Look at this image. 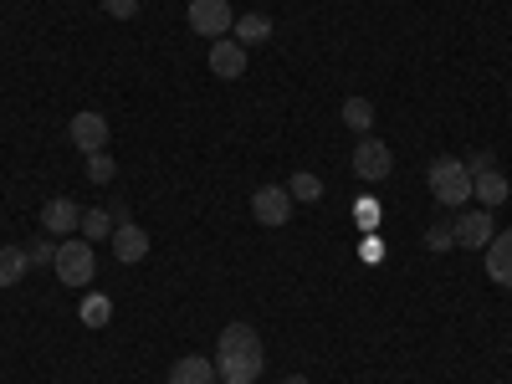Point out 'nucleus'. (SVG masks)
I'll use <instances>...</instances> for the list:
<instances>
[{
    "label": "nucleus",
    "instance_id": "obj_1",
    "mask_svg": "<svg viewBox=\"0 0 512 384\" xmlns=\"http://www.w3.org/2000/svg\"><path fill=\"white\" fill-rule=\"evenodd\" d=\"M262 369H267V354H262L256 328L251 323H226L221 328V344H216V374L226 384H251Z\"/></svg>",
    "mask_w": 512,
    "mask_h": 384
},
{
    "label": "nucleus",
    "instance_id": "obj_2",
    "mask_svg": "<svg viewBox=\"0 0 512 384\" xmlns=\"http://www.w3.org/2000/svg\"><path fill=\"white\" fill-rule=\"evenodd\" d=\"M52 267H57V277H62L67 287H93V277H98V256H93V241H62Z\"/></svg>",
    "mask_w": 512,
    "mask_h": 384
},
{
    "label": "nucleus",
    "instance_id": "obj_3",
    "mask_svg": "<svg viewBox=\"0 0 512 384\" xmlns=\"http://www.w3.org/2000/svg\"><path fill=\"white\" fill-rule=\"evenodd\" d=\"M431 195H436L441 205L472 200V175H466L461 159H436V164H431Z\"/></svg>",
    "mask_w": 512,
    "mask_h": 384
},
{
    "label": "nucleus",
    "instance_id": "obj_4",
    "mask_svg": "<svg viewBox=\"0 0 512 384\" xmlns=\"http://www.w3.org/2000/svg\"><path fill=\"white\" fill-rule=\"evenodd\" d=\"M231 26H236V16H231L226 0H190V31H200V36H210V41H221Z\"/></svg>",
    "mask_w": 512,
    "mask_h": 384
},
{
    "label": "nucleus",
    "instance_id": "obj_5",
    "mask_svg": "<svg viewBox=\"0 0 512 384\" xmlns=\"http://www.w3.org/2000/svg\"><path fill=\"white\" fill-rule=\"evenodd\" d=\"M390 169H395V154H390V144H384V139H359V149H354V175L359 180H384V175H390Z\"/></svg>",
    "mask_w": 512,
    "mask_h": 384
},
{
    "label": "nucleus",
    "instance_id": "obj_6",
    "mask_svg": "<svg viewBox=\"0 0 512 384\" xmlns=\"http://www.w3.org/2000/svg\"><path fill=\"white\" fill-rule=\"evenodd\" d=\"M72 144L82 149V154H98V149H108V118L98 113V108H82V113H72Z\"/></svg>",
    "mask_w": 512,
    "mask_h": 384
},
{
    "label": "nucleus",
    "instance_id": "obj_7",
    "mask_svg": "<svg viewBox=\"0 0 512 384\" xmlns=\"http://www.w3.org/2000/svg\"><path fill=\"white\" fill-rule=\"evenodd\" d=\"M251 216L262 221V226H287V216H292V195L282 190V185H262L251 195Z\"/></svg>",
    "mask_w": 512,
    "mask_h": 384
},
{
    "label": "nucleus",
    "instance_id": "obj_8",
    "mask_svg": "<svg viewBox=\"0 0 512 384\" xmlns=\"http://www.w3.org/2000/svg\"><path fill=\"white\" fill-rule=\"evenodd\" d=\"M210 72H216V77H226V82H236V77L246 72V47H241L236 36L210 41Z\"/></svg>",
    "mask_w": 512,
    "mask_h": 384
},
{
    "label": "nucleus",
    "instance_id": "obj_9",
    "mask_svg": "<svg viewBox=\"0 0 512 384\" xmlns=\"http://www.w3.org/2000/svg\"><path fill=\"white\" fill-rule=\"evenodd\" d=\"M113 256H118L123 267L144 262V256H149V231L134 226V221H118V231H113Z\"/></svg>",
    "mask_w": 512,
    "mask_h": 384
},
{
    "label": "nucleus",
    "instance_id": "obj_10",
    "mask_svg": "<svg viewBox=\"0 0 512 384\" xmlns=\"http://www.w3.org/2000/svg\"><path fill=\"white\" fill-rule=\"evenodd\" d=\"M451 231H456V246H472V251H487V241L497 236V226H492L487 210H466Z\"/></svg>",
    "mask_w": 512,
    "mask_h": 384
},
{
    "label": "nucleus",
    "instance_id": "obj_11",
    "mask_svg": "<svg viewBox=\"0 0 512 384\" xmlns=\"http://www.w3.org/2000/svg\"><path fill=\"white\" fill-rule=\"evenodd\" d=\"M41 226H47V236H72V231L82 226V210H77L67 195H57V200L41 205Z\"/></svg>",
    "mask_w": 512,
    "mask_h": 384
},
{
    "label": "nucleus",
    "instance_id": "obj_12",
    "mask_svg": "<svg viewBox=\"0 0 512 384\" xmlns=\"http://www.w3.org/2000/svg\"><path fill=\"white\" fill-rule=\"evenodd\" d=\"M487 277L497 287H512V231H497L487 241Z\"/></svg>",
    "mask_w": 512,
    "mask_h": 384
},
{
    "label": "nucleus",
    "instance_id": "obj_13",
    "mask_svg": "<svg viewBox=\"0 0 512 384\" xmlns=\"http://www.w3.org/2000/svg\"><path fill=\"white\" fill-rule=\"evenodd\" d=\"M169 384H216V364H210L205 354H185V359H175V369H169Z\"/></svg>",
    "mask_w": 512,
    "mask_h": 384
},
{
    "label": "nucleus",
    "instance_id": "obj_14",
    "mask_svg": "<svg viewBox=\"0 0 512 384\" xmlns=\"http://www.w3.org/2000/svg\"><path fill=\"white\" fill-rule=\"evenodd\" d=\"M472 195L492 210V205H502L507 195H512V185H507V175H502V169H487V175H477L472 180Z\"/></svg>",
    "mask_w": 512,
    "mask_h": 384
},
{
    "label": "nucleus",
    "instance_id": "obj_15",
    "mask_svg": "<svg viewBox=\"0 0 512 384\" xmlns=\"http://www.w3.org/2000/svg\"><path fill=\"white\" fill-rule=\"evenodd\" d=\"M26 267H31L26 246H0V287H16L26 277Z\"/></svg>",
    "mask_w": 512,
    "mask_h": 384
},
{
    "label": "nucleus",
    "instance_id": "obj_16",
    "mask_svg": "<svg viewBox=\"0 0 512 384\" xmlns=\"http://www.w3.org/2000/svg\"><path fill=\"white\" fill-rule=\"evenodd\" d=\"M231 31H236L241 47H262V41L272 36V16H256V11H251V16H241Z\"/></svg>",
    "mask_w": 512,
    "mask_h": 384
},
{
    "label": "nucleus",
    "instance_id": "obj_17",
    "mask_svg": "<svg viewBox=\"0 0 512 384\" xmlns=\"http://www.w3.org/2000/svg\"><path fill=\"white\" fill-rule=\"evenodd\" d=\"M88 328H108L113 323V297H103V292H88L82 297V313H77Z\"/></svg>",
    "mask_w": 512,
    "mask_h": 384
},
{
    "label": "nucleus",
    "instance_id": "obj_18",
    "mask_svg": "<svg viewBox=\"0 0 512 384\" xmlns=\"http://www.w3.org/2000/svg\"><path fill=\"white\" fill-rule=\"evenodd\" d=\"M287 195L303 200V205H313V200H323V180L313 175V169H297V175L287 180Z\"/></svg>",
    "mask_w": 512,
    "mask_h": 384
},
{
    "label": "nucleus",
    "instance_id": "obj_19",
    "mask_svg": "<svg viewBox=\"0 0 512 384\" xmlns=\"http://www.w3.org/2000/svg\"><path fill=\"white\" fill-rule=\"evenodd\" d=\"M338 113H344V123L359 128V134L374 123V103H369V98H344V108H338Z\"/></svg>",
    "mask_w": 512,
    "mask_h": 384
},
{
    "label": "nucleus",
    "instance_id": "obj_20",
    "mask_svg": "<svg viewBox=\"0 0 512 384\" xmlns=\"http://www.w3.org/2000/svg\"><path fill=\"white\" fill-rule=\"evenodd\" d=\"M82 236H93V241L113 236V216L108 210H82Z\"/></svg>",
    "mask_w": 512,
    "mask_h": 384
},
{
    "label": "nucleus",
    "instance_id": "obj_21",
    "mask_svg": "<svg viewBox=\"0 0 512 384\" xmlns=\"http://www.w3.org/2000/svg\"><path fill=\"white\" fill-rule=\"evenodd\" d=\"M113 175H118V164H113L103 149H98V154H88V180H93V185H108Z\"/></svg>",
    "mask_w": 512,
    "mask_h": 384
},
{
    "label": "nucleus",
    "instance_id": "obj_22",
    "mask_svg": "<svg viewBox=\"0 0 512 384\" xmlns=\"http://www.w3.org/2000/svg\"><path fill=\"white\" fill-rule=\"evenodd\" d=\"M26 256H31V267H52V262H57V246H52V236L31 241V246H26Z\"/></svg>",
    "mask_w": 512,
    "mask_h": 384
},
{
    "label": "nucleus",
    "instance_id": "obj_23",
    "mask_svg": "<svg viewBox=\"0 0 512 384\" xmlns=\"http://www.w3.org/2000/svg\"><path fill=\"white\" fill-rule=\"evenodd\" d=\"M425 246H431V251H451V246H456V231H451L446 221H436L431 231H425Z\"/></svg>",
    "mask_w": 512,
    "mask_h": 384
},
{
    "label": "nucleus",
    "instance_id": "obj_24",
    "mask_svg": "<svg viewBox=\"0 0 512 384\" xmlns=\"http://www.w3.org/2000/svg\"><path fill=\"white\" fill-rule=\"evenodd\" d=\"M103 11H108L113 21H134V16H139V0H103Z\"/></svg>",
    "mask_w": 512,
    "mask_h": 384
},
{
    "label": "nucleus",
    "instance_id": "obj_25",
    "mask_svg": "<svg viewBox=\"0 0 512 384\" xmlns=\"http://www.w3.org/2000/svg\"><path fill=\"white\" fill-rule=\"evenodd\" d=\"M461 164H466V175H472V180H477V175H487V169H497V164H492V154H487V149H477V154H466V159H461Z\"/></svg>",
    "mask_w": 512,
    "mask_h": 384
},
{
    "label": "nucleus",
    "instance_id": "obj_26",
    "mask_svg": "<svg viewBox=\"0 0 512 384\" xmlns=\"http://www.w3.org/2000/svg\"><path fill=\"white\" fill-rule=\"evenodd\" d=\"M282 384H308V379H303V374H287V379H282Z\"/></svg>",
    "mask_w": 512,
    "mask_h": 384
}]
</instances>
